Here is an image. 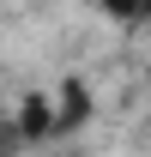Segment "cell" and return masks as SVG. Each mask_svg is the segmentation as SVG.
<instances>
[{"instance_id":"obj_4","label":"cell","mask_w":151,"mask_h":157,"mask_svg":"<svg viewBox=\"0 0 151 157\" xmlns=\"http://www.w3.org/2000/svg\"><path fill=\"white\" fill-rule=\"evenodd\" d=\"M145 12H151V0H145Z\"/></svg>"},{"instance_id":"obj_3","label":"cell","mask_w":151,"mask_h":157,"mask_svg":"<svg viewBox=\"0 0 151 157\" xmlns=\"http://www.w3.org/2000/svg\"><path fill=\"white\" fill-rule=\"evenodd\" d=\"M115 18H145V0H103Z\"/></svg>"},{"instance_id":"obj_2","label":"cell","mask_w":151,"mask_h":157,"mask_svg":"<svg viewBox=\"0 0 151 157\" xmlns=\"http://www.w3.org/2000/svg\"><path fill=\"white\" fill-rule=\"evenodd\" d=\"M85 109H91V97H85V91H79V85H73V91H67V109H60V115H55V133H67V127H73V121L85 115Z\"/></svg>"},{"instance_id":"obj_1","label":"cell","mask_w":151,"mask_h":157,"mask_svg":"<svg viewBox=\"0 0 151 157\" xmlns=\"http://www.w3.org/2000/svg\"><path fill=\"white\" fill-rule=\"evenodd\" d=\"M18 127H24V133H55L48 103H42V97H30V103H24V115H18Z\"/></svg>"}]
</instances>
